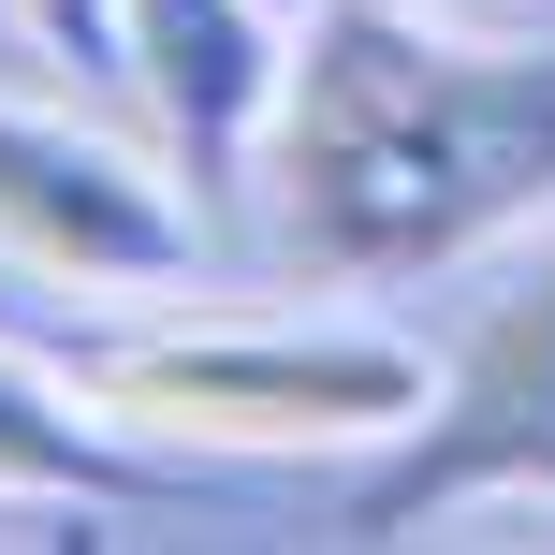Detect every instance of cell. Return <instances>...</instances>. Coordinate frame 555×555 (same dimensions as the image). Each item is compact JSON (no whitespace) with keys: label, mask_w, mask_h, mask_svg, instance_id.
I'll return each mask as SVG.
<instances>
[{"label":"cell","mask_w":555,"mask_h":555,"mask_svg":"<svg viewBox=\"0 0 555 555\" xmlns=\"http://www.w3.org/2000/svg\"><path fill=\"white\" fill-rule=\"evenodd\" d=\"M278 249L322 278H439L555 205V44H453L410 0H351L293 44L263 132Z\"/></svg>","instance_id":"obj_1"},{"label":"cell","mask_w":555,"mask_h":555,"mask_svg":"<svg viewBox=\"0 0 555 555\" xmlns=\"http://www.w3.org/2000/svg\"><path fill=\"white\" fill-rule=\"evenodd\" d=\"M74 395L132 439H191V453H380L439 410V365L365 307H263V322L88 336Z\"/></svg>","instance_id":"obj_2"},{"label":"cell","mask_w":555,"mask_h":555,"mask_svg":"<svg viewBox=\"0 0 555 555\" xmlns=\"http://www.w3.org/2000/svg\"><path fill=\"white\" fill-rule=\"evenodd\" d=\"M0 263L59 278L74 307H146L205 263V220L146 146L44 117V103H0Z\"/></svg>","instance_id":"obj_3"},{"label":"cell","mask_w":555,"mask_h":555,"mask_svg":"<svg viewBox=\"0 0 555 555\" xmlns=\"http://www.w3.org/2000/svg\"><path fill=\"white\" fill-rule=\"evenodd\" d=\"M468 498H541L555 512V249L482 307V336L453 351L439 410L410 424V468L365 498V527L410 541V527H439Z\"/></svg>","instance_id":"obj_4"},{"label":"cell","mask_w":555,"mask_h":555,"mask_svg":"<svg viewBox=\"0 0 555 555\" xmlns=\"http://www.w3.org/2000/svg\"><path fill=\"white\" fill-rule=\"evenodd\" d=\"M278 0H117V59H132L162 146L191 162V191H234L278 132V88H293V44H278Z\"/></svg>","instance_id":"obj_5"},{"label":"cell","mask_w":555,"mask_h":555,"mask_svg":"<svg viewBox=\"0 0 555 555\" xmlns=\"http://www.w3.org/2000/svg\"><path fill=\"white\" fill-rule=\"evenodd\" d=\"M88 395L74 380H29V365H0V498H132V468H117L103 439H88Z\"/></svg>","instance_id":"obj_6"},{"label":"cell","mask_w":555,"mask_h":555,"mask_svg":"<svg viewBox=\"0 0 555 555\" xmlns=\"http://www.w3.org/2000/svg\"><path fill=\"white\" fill-rule=\"evenodd\" d=\"M15 15L44 29L59 59H103V44H117V0H15Z\"/></svg>","instance_id":"obj_7"},{"label":"cell","mask_w":555,"mask_h":555,"mask_svg":"<svg viewBox=\"0 0 555 555\" xmlns=\"http://www.w3.org/2000/svg\"><path fill=\"white\" fill-rule=\"evenodd\" d=\"M278 15H307V0H278Z\"/></svg>","instance_id":"obj_8"}]
</instances>
